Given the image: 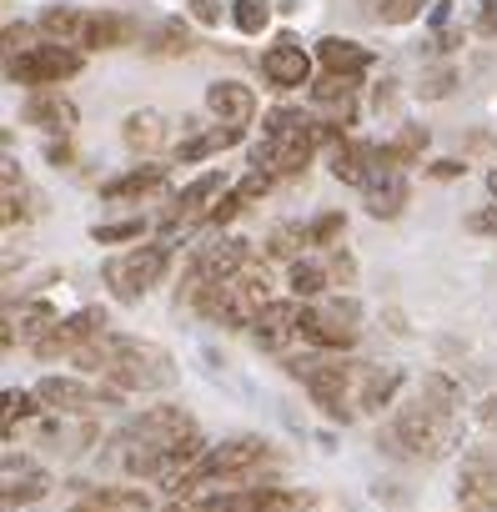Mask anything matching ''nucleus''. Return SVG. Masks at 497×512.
Segmentation results:
<instances>
[{"label": "nucleus", "instance_id": "obj_26", "mask_svg": "<svg viewBox=\"0 0 497 512\" xmlns=\"http://www.w3.org/2000/svg\"><path fill=\"white\" fill-rule=\"evenodd\" d=\"M302 246H312V226H297V221H287V226H277L272 236H267V256L272 262H302Z\"/></svg>", "mask_w": 497, "mask_h": 512}, {"label": "nucleus", "instance_id": "obj_18", "mask_svg": "<svg viewBox=\"0 0 497 512\" xmlns=\"http://www.w3.org/2000/svg\"><path fill=\"white\" fill-rule=\"evenodd\" d=\"M41 31H46L56 46H76V51H86L91 11H76V6H51V11L41 16Z\"/></svg>", "mask_w": 497, "mask_h": 512}, {"label": "nucleus", "instance_id": "obj_13", "mask_svg": "<svg viewBox=\"0 0 497 512\" xmlns=\"http://www.w3.org/2000/svg\"><path fill=\"white\" fill-rule=\"evenodd\" d=\"M327 166H332V176H337L342 186H367V181H372V171H377V146L342 136V141L332 146Z\"/></svg>", "mask_w": 497, "mask_h": 512}, {"label": "nucleus", "instance_id": "obj_6", "mask_svg": "<svg viewBox=\"0 0 497 512\" xmlns=\"http://www.w3.org/2000/svg\"><path fill=\"white\" fill-rule=\"evenodd\" d=\"M302 342H312V347H322V352H347V347L357 342V302L332 297V302L312 307V317H307V327H302Z\"/></svg>", "mask_w": 497, "mask_h": 512}, {"label": "nucleus", "instance_id": "obj_24", "mask_svg": "<svg viewBox=\"0 0 497 512\" xmlns=\"http://www.w3.org/2000/svg\"><path fill=\"white\" fill-rule=\"evenodd\" d=\"M121 136H126V146H131V151H146V156H151L156 146H166V121H161L156 111H131Z\"/></svg>", "mask_w": 497, "mask_h": 512}, {"label": "nucleus", "instance_id": "obj_21", "mask_svg": "<svg viewBox=\"0 0 497 512\" xmlns=\"http://www.w3.org/2000/svg\"><path fill=\"white\" fill-rule=\"evenodd\" d=\"M246 131L241 126H211V131H196V136H181L176 141V156L181 161H206V156H216V151H226V146H236Z\"/></svg>", "mask_w": 497, "mask_h": 512}, {"label": "nucleus", "instance_id": "obj_2", "mask_svg": "<svg viewBox=\"0 0 497 512\" xmlns=\"http://www.w3.org/2000/svg\"><path fill=\"white\" fill-rule=\"evenodd\" d=\"M452 442H457V412L427 402L422 392H417L407 407H397V417L377 432V447H382V452H392V457H417V462H422V457H442Z\"/></svg>", "mask_w": 497, "mask_h": 512}, {"label": "nucleus", "instance_id": "obj_5", "mask_svg": "<svg viewBox=\"0 0 497 512\" xmlns=\"http://www.w3.org/2000/svg\"><path fill=\"white\" fill-rule=\"evenodd\" d=\"M81 66H86V51L46 41V46H31V51L11 56V61H6V76H11L16 86H31V91H51V86H61V81L81 76Z\"/></svg>", "mask_w": 497, "mask_h": 512}, {"label": "nucleus", "instance_id": "obj_39", "mask_svg": "<svg viewBox=\"0 0 497 512\" xmlns=\"http://www.w3.org/2000/svg\"><path fill=\"white\" fill-rule=\"evenodd\" d=\"M6 51H11V56L31 51V26H6ZM11 56H6V61H11Z\"/></svg>", "mask_w": 497, "mask_h": 512}, {"label": "nucleus", "instance_id": "obj_20", "mask_svg": "<svg viewBox=\"0 0 497 512\" xmlns=\"http://www.w3.org/2000/svg\"><path fill=\"white\" fill-rule=\"evenodd\" d=\"M131 41H136V21H131V16H106V11H91L86 51H116V46H131Z\"/></svg>", "mask_w": 497, "mask_h": 512}, {"label": "nucleus", "instance_id": "obj_16", "mask_svg": "<svg viewBox=\"0 0 497 512\" xmlns=\"http://www.w3.org/2000/svg\"><path fill=\"white\" fill-rule=\"evenodd\" d=\"M317 61H322L327 76H347V81H357V76L372 66V51L357 46V41H347V36H327V41H317Z\"/></svg>", "mask_w": 497, "mask_h": 512}, {"label": "nucleus", "instance_id": "obj_23", "mask_svg": "<svg viewBox=\"0 0 497 512\" xmlns=\"http://www.w3.org/2000/svg\"><path fill=\"white\" fill-rule=\"evenodd\" d=\"M161 181H166V166H136V171H126V176L106 181V186H101V196H106V201H131V196L156 191Z\"/></svg>", "mask_w": 497, "mask_h": 512}, {"label": "nucleus", "instance_id": "obj_42", "mask_svg": "<svg viewBox=\"0 0 497 512\" xmlns=\"http://www.w3.org/2000/svg\"><path fill=\"white\" fill-rule=\"evenodd\" d=\"M432 171H437V176H462V161H437Z\"/></svg>", "mask_w": 497, "mask_h": 512}, {"label": "nucleus", "instance_id": "obj_29", "mask_svg": "<svg viewBox=\"0 0 497 512\" xmlns=\"http://www.w3.org/2000/svg\"><path fill=\"white\" fill-rule=\"evenodd\" d=\"M151 56H191V31L181 21H161L151 31Z\"/></svg>", "mask_w": 497, "mask_h": 512}, {"label": "nucleus", "instance_id": "obj_35", "mask_svg": "<svg viewBox=\"0 0 497 512\" xmlns=\"http://www.w3.org/2000/svg\"><path fill=\"white\" fill-rule=\"evenodd\" d=\"M327 277H332L337 287H352V277H357V262H352L347 251H337V246H332V256H327Z\"/></svg>", "mask_w": 497, "mask_h": 512}, {"label": "nucleus", "instance_id": "obj_37", "mask_svg": "<svg viewBox=\"0 0 497 512\" xmlns=\"http://www.w3.org/2000/svg\"><path fill=\"white\" fill-rule=\"evenodd\" d=\"M467 231H477V236H497V206L472 211V216H467Z\"/></svg>", "mask_w": 497, "mask_h": 512}, {"label": "nucleus", "instance_id": "obj_19", "mask_svg": "<svg viewBox=\"0 0 497 512\" xmlns=\"http://www.w3.org/2000/svg\"><path fill=\"white\" fill-rule=\"evenodd\" d=\"M51 492V477L36 467V462H16V457H6V502L16 507V502H41Z\"/></svg>", "mask_w": 497, "mask_h": 512}, {"label": "nucleus", "instance_id": "obj_22", "mask_svg": "<svg viewBox=\"0 0 497 512\" xmlns=\"http://www.w3.org/2000/svg\"><path fill=\"white\" fill-rule=\"evenodd\" d=\"M427 151V126H402L387 146H377V166H392V171H402V166H412L417 156Z\"/></svg>", "mask_w": 497, "mask_h": 512}, {"label": "nucleus", "instance_id": "obj_4", "mask_svg": "<svg viewBox=\"0 0 497 512\" xmlns=\"http://www.w3.org/2000/svg\"><path fill=\"white\" fill-rule=\"evenodd\" d=\"M171 267V246L166 241H151V246H131L126 256L106 262V287L116 302H141Z\"/></svg>", "mask_w": 497, "mask_h": 512}, {"label": "nucleus", "instance_id": "obj_10", "mask_svg": "<svg viewBox=\"0 0 497 512\" xmlns=\"http://www.w3.org/2000/svg\"><path fill=\"white\" fill-rule=\"evenodd\" d=\"M262 76H267L277 91L312 86V56H307L292 36H277V46H267V56H262Z\"/></svg>", "mask_w": 497, "mask_h": 512}, {"label": "nucleus", "instance_id": "obj_7", "mask_svg": "<svg viewBox=\"0 0 497 512\" xmlns=\"http://www.w3.org/2000/svg\"><path fill=\"white\" fill-rule=\"evenodd\" d=\"M36 397L51 407V412H61V417H91V412H101L106 402H116L121 392L111 387V392H96L91 382H81V377H41L36 382Z\"/></svg>", "mask_w": 497, "mask_h": 512}, {"label": "nucleus", "instance_id": "obj_38", "mask_svg": "<svg viewBox=\"0 0 497 512\" xmlns=\"http://www.w3.org/2000/svg\"><path fill=\"white\" fill-rule=\"evenodd\" d=\"M186 6H191V16H196L201 26H216V21H221V0H186Z\"/></svg>", "mask_w": 497, "mask_h": 512}, {"label": "nucleus", "instance_id": "obj_43", "mask_svg": "<svg viewBox=\"0 0 497 512\" xmlns=\"http://www.w3.org/2000/svg\"><path fill=\"white\" fill-rule=\"evenodd\" d=\"M487 191H492V201H497V166L487 171Z\"/></svg>", "mask_w": 497, "mask_h": 512}, {"label": "nucleus", "instance_id": "obj_28", "mask_svg": "<svg viewBox=\"0 0 497 512\" xmlns=\"http://www.w3.org/2000/svg\"><path fill=\"white\" fill-rule=\"evenodd\" d=\"M231 21L241 36H262L272 21V0H231Z\"/></svg>", "mask_w": 497, "mask_h": 512}, {"label": "nucleus", "instance_id": "obj_32", "mask_svg": "<svg viewBox=\"0 0 497 512\" xmlns=\"http://www.w3.org/2000/svg\"><path fill=\"white\" fill-rule=\"evenodd\" d=\"M272 181H277L272 171H257V166H252V171L241 176V186H231V191H236V196H241L246 206H252V201H262V196L272 191Z\"/></svg>", "mask_w": 497, "mask_h": 512}, {"label": "nucleus", "instance_id": "obj_14", "mask_svg": "<svg viewBox=\"0 0 497 512\" xmlns=\"http://www.w3.org/2000/svg\"><path fill=\"white\" fill-rule=\"evenodd\" d=\"M397 387H402V372H397V367H367V362H357V377H352L357 412H382V407H392Z\"/></svg>", "mask_w": 497, "mask_h": 512}, {"label": "nucleus", "instance_id": "obj_8", "mask_svg": "<svg viewBox=\"0 0 497 512\" xmlns=\"http://www.w3.org/2000/svg\"><path fill=\"white\" fill-rule=\"evenodd\" d=\"M457 507L462 512H497V457L472 452L457 472Z\"/></svg>", "mask_w": 497, "mask_h": 512}, {"label": "nucleus", "instance_id": "obj_9", "mask_svg": "<svg viewBox=\"0 0 497 512\" xmlns=\"http://www.w3.org/2000/svg\"><path fill=\"white\" fill-rule=\"evenodd\" d=\"M307 317H312V302H297V297H287V302H267L262 317H257V327H252V337H257L262 347L282 352L292 337H302Z\"/></svg>", "mask_w": 497, "mask_h": 512}, {"label": "nucleus", "instance_id": "obj_41", "mask_svg": "<svg viewBox=\"0 0 497 512\" xmlns=\"http://www.w3.org/2000/svg\"><path fill=\"white\" fill-rule=\"evenodd\" d=\"M477 417H482V427H487V432H497V397H487V402L477 407Z\"/></svg>", "mask_w": 497, "mask_h": 512}, {"label": "nucleus", "instance_id": "obj_40", "mask_svg": "<svg viewBox=\"0 0 497 512\" xmlns=\"http://www.w3.org/2000/svg\"><path fill=\"white\" fill-rule=\"evenodd\" d=\"M477 31H482V36H497V0H482V11H477Z\"/></svg>", "mask_w": 497, "mask_h": 512}, {"label": "nucleus", "instance_id": "obj_34", "mask_svg": "<svg viewBox=\"0 0 497 512\" xmlns=\"http://www.w3.org/2000/svg\"><path fill=\"white\" fill-rule=\"evenodd\" d=\"M36 402H41L36 392H21V387H11V392H6V432H11L21 417H31V412H36Z\"/></svg>", "mask_w": 497, "mask_h": 512}, {"label": "nucleus", "instance_id": "obj_27", "mask_svg": "<svg viewBox=\"0 0 497 512\" xmlns=\"http://www.w3.org/2000/svg\"><path fill=\"white\" fill-rule=\"evenodd\" d=\"M287 287H292L297 302H317V297L332 287V277H327V267H317V262H297L292 277H287Z\"/></svg>", "mask_w": 497, "mask_h": 512}, {"label": "nucleus", "instance_id": "obj_15", "mask_svg": "<svg viewBox=\"0 0 497 512\" xmlns=\"http://www.w3.org/2000/svg\"><path fill=\"white\" fill-rule=\"evenodd\" d=\"M362 191H367V211H372L377 221H392V216H402V206H407V176L392 171V166H377Z\"/></svg>", "mask_w": 497, "mask_h": 512}, {"label": "nucleus", "instance_id": "obj_11", "mask_svg": "<svg viewBox=\"0 0 497 512\" xmlns=\"http://www.w3.org/2000/svg\"><path fill=\"white\" fill-rule=\"evenodd\" d=\"M206 111L221 121V126H252L257 116V91L252 86H241V81H211L206 86Z\"/></svg>", "mask_w": 497, "mask_h": 512}, {"label": "nucleus", "instance_id": "obj_1", "mask_svg": "<svg viewBox=\"0 0 497 512\" xmlns=\"http://www.w3.org/2000/svg\"><path fill=\"white\" fill-rule=\"evenodd\" d=\"M76 362L86 372H101L116 392H156V387L176 382V367H171V357L161 347L121 337V332H101L96 342H86L76 352Z\"/></svg>", "mask_w": 497, "mask_h": 512}, {"label": "nucleus", "instance_id": "obj_3", "mask_svg": "<svg viewBox=\"0 0 497 512\" xmlns=\"http://www.w3.org/2000/svg\"><path fill=\"white\" fill-rule=\"evenodd\" d=\"M327 136H337V131L302 116V111H272L262 126V141L252 146V166L272 171V176H302L317 141H327Z\"/></svg>", "mask_w": 497, "mask_h": 512}, {"label": "nucleus", "instance_id": "obj_33", "mask_svg": "<svg viewBox=\"0 0 497 512\" xmlns=\"http://www.w3.org/2000/svg\"><path fill=\"white\" fill-rule=\"evenodd\" d=\"M91 236L101 246H116V241H136L141 236V221H106V226H91Z\"/></svg>", "mask_w": 497, "mask_h": 512}, {"label": "nucleus", "instance_id": "obj_17", "mask_svg": "<svg viewBox=\"0 0 497 512\" xmlns=\"http://www.w3.org/2000/svg\"><path fill=\"white\" fill-rule=\"evenodd\" d=\"M226 196V181H221V171H206V176H196L191 186H181V196L171 201V221H186V216H196V211H206L211 216V206Z\"/></svg>", "mask_w": 497, "mask_h": 512}, {"label": "nucleus", "instance_id": "obj_36", "mask_svg": "<svg viewBox=\"0 0 497 512\" xmlns=\"http://www.w3.org/2000/svg\"><path fill=\"white\" fill-rule=\"evenodd\" d=\"M241 211H246V201H241L236 191H226V196H221V201L211 206V216H206V221H211V226H226V221H236Z\"/></svg>", "mask_w": 497, "mask_h": 512}, {"label": "nucleus", "instance_id": "obj_12", "mask_svg": "<svg viewBox=\"0 0 497 512\" xmlns=\"http://www.w3.org/2000/svg\"><path fill=\"white\" fill-rule=\"evenodd\" d=\"M21 121L36 126V131H51V136H66L76 126V106L61 96V91H31L21 101Z\"/></svg>", "mask_w": 497, "mask_h": 512}, {"label": "nucleus", "instance_id": "obj_31", "mask_svg": "<svg viewBox=\"0 0 497 512\" xmlns=\"http://www.w3.org/2000/svg\"><path fill=\"white\" fill-rule=\"evenodd\" d=\"M342 231H347V216H342V211H322V216L312 221V246H337Z\"/></svg>", "mask_w": 497, "mask_h": 512}, {"label": "nucleus", "instance_id": "obj_30", "mask_svg": "<svg viewBox=\"0 0 497 512\" xmlns=\"http://www.w3.org/2000/svg\"><path fill=\"white\" fill-rule=\"evenodd\" d=\"M121 507H146V497L141 492H101V487H91L71 512H121Z\"/></svg>", "mask_w": 497, "mask_h": 512}, {"label": "nucleus", "instance_id": "obj_25", "mask_svg": "<svg viewBox=\"0 0 497 512\" xmlns=\"http://www.w3.org/2000/svg\"><path fill=\"white\" fill-rule=\"evenodd\" d=\"M357 6L377 26H407V21H417L427 11V0H357Z\"/></svg>", "mask_w": 497, "mask_h": 512}]
</instances>
